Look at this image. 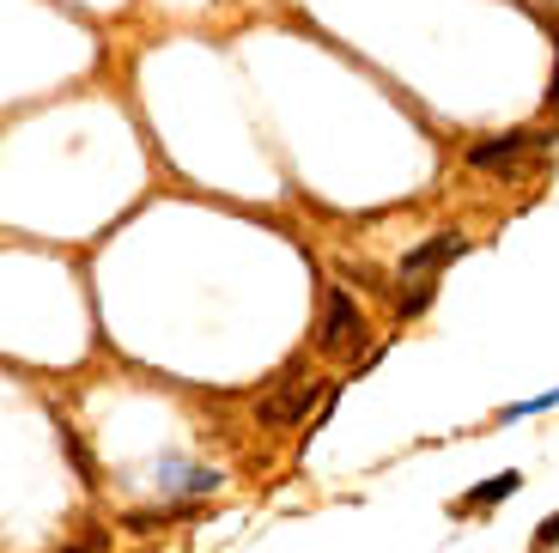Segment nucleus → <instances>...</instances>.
Here are the masks:
<instances>
[{
    "mask_svg": "<svg viewBox=\"0 0 559 553\" xmlns=\"http://www.w3.org/2000/svg\"><path fill=\"white\" fill-rule=\"evenodd\" d=\"M317 401H329V389H322L305 365H286L274 384H262V396H255V420H262L267 432H293L298 420H310Z\"/></svg>",
    "mask_w": 559,
    "mask_h": 553,
    "instance_id": "nucleus-1",
    "label": "nucleus"
},
{
    "mask_svg": "<svg viewBox=\"0 0 559 553\" xmlns=\"http://www.w3.org/2000/svg\"><path fill=\"white\" fill-rule=\"evenodd\" d=\"M365 341V317L353 305L347 286H322V322H317V353H359Z\"/></svg>",
    "mask_w": 559,
    "mask_h": 553,
    "instance_id": "nucleus-2",
    "label": "nucleus"
},
{
    "mask_svg": "<svg viewBox=\"0 0 559 553\" xmlns=\"http://www.w3.org/2000/svg\"><path fill=\"white\" fill-rule=\"evenodd\" d=\"M554 134H535V128H511V134H487L468 146V165L475 170H511L523 153H535V146H547Z\"/></svg>",
    "mask_w": 559,
    "mask_h": 553,
    "instance_id": "nucleus-3",
    "label": "nucleus"
},
{
    "mask_svg": "<svg viewBox=\"0 0 559 553\" xmlns=\"http://www.w3.org/2000/svg\"><path fill=\"white\" fill-rule=\"evenodd\" d=\"M462 249H468V237H462V232H432L426 244H414L402 256V280H438V268L456 262Z\"/></svg>",
    "mask_w": 559,
    "mask_h": 553,
    "instance_id": "nucleus-4",
    "label": "nucleus"
},
{
    "mask_svg": "<svg viewBox=\"0 0 559 553\" xmlns=\"http://www.w3.org/2000/svg\"><path fill=\"white\" fill-rule=\"evenodd\" d=\"M158 493L165 498H201L219 486V469H207V462H189V457H165L158 462Z\"/></svg>",
    "mask_w": 559,
    "mask_h": 553,
    "instance_id": "nucleus-5",
    "label": "nucleus"
},
{
    "mask_svg": "<svg viewBox=\"0 0 559 553\" xmlns=\"http://www.w3.org/2000/svg\"><path fill=\"white\" fill-rule=\"evenodd\" d=\"M518 493H523V474H518V469L487 474V481H480L475 493L462 498V511H492V505H504V498H518Z\"/></svg>",
    "mask_w": 559,
    "mask_h": 553,
    "instance_id": "nucleus-6",
    "label": "nucleus"
},
{
    "mask_svg": "<svg viewBox=\"0 0 559 553\" xmlns=\"http://www.w3.org/2000/svg\"><path fill=\"white\" fill-rule=\"evenodd\" d=\"M195 505H177V498H165V505H146V511H128L122 517V529H134V536H153V529H165V523H177V517H189Z\"/></svg>",
    "mask_w": 559,
    "mask_h": 553,
    "instance_id": "nucleus-7",
    "label": "nucleus"
},
{
    "mask_svg": "<svg viewBox=\"0 0 559 553\" xmlns=\"http://www.w3.org/2000/svg\"><path fill=\"white\" fill-rule=\"evenodd\" d=\"M61 432V457L73 462V474H80V486H98V462L85 457V444H80V432L73 426H56Z\"/></svg>",
    "mask_w": 559,
    "mask_h": 553,
    "instance_id": "nucleus-8",
    "label": "nucleus"
},
{
    "mask_svg": "<svg viewBox=\"0 0 559 553\" xmlns=\"http://www.w3.org/2000/svg\"><path fill=\"white\" fill-rule=\"evenodd\" d=\"M104 548H110V529H104V523H80V536H68L56 553H104Z\"/></svg>",
    "mask_w": 559,
    "mask_h": 553,
    "instance_id": "nucleus-9",
    "label": "nucleus"
},
{
    "mask_svg": "<svg viewBox=\"0 0 559 553\" xmlns=\"http://www.w3.org/2000/svg\"><path fill=\"white\" fill-rule=\"evenodd\" d=\"M432 298H438V280H414V292H402V317H419Z\"/></svg>",
    "mask_w": 559,
    "mask_h": 553,
    "instance_id": "nucleus-10",
    "label": "nucleus"
},
{
    "mask_svg": "<svg viewBox=\"0 0 559 553\" xmlns=\"http://www.w3.org/2000/svg\"><path fill=\"white\" fill-rule=\"evenodd\" d=\"M530 548H535V553H547V548H559V511H554V517H542V523H535V536H530Z\"/></svg>",
    "mask_w": 559,
    "mask_h": 553,
    "instance_id": "nucleus-11",
    "label": "nucleus"
},
{
    "mask_svg": "<svg viewBox=\"0 0 559 553\" xmlns=\"http://www.w3.org/2000/svg\"><path fill=\"white\" fill-rule=\"evenodd\" d=\"M559 401V389H547V396H535V401H518V408H504V420H530V414H542V408H554Z\"/></svg>",
    "mask_w": 559,
    "mask_h": 553,
    "instance_id": "nucleus-12",
    "label": "nucleus"
},
{
    "mask_svg": "<svg viewBox=\"0 0 559 553\" xmlns=\"http://www.w3.org/2000/svg\"><path fill=\"white\" fill-rule=\"evenodd\" d=\"M547 104H559V31H554V85H547Z\"/></svg>",
    "mask_w": 559,
    "mask_h": 553,
    "instance_id": "nucleus-13",
    "label": "nucleus"
}]
</instances>
